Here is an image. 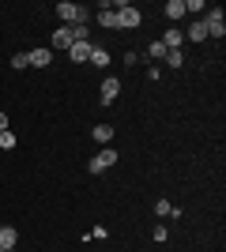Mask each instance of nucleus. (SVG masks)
Wrapping results in <instances>:
<instances>
[{"mask_svg":"<svg viewBox=\"0 0 226 252\" xmlns=\"http://www.w3.org/2000/svg\"><path fill=\"white\" fill-rule=\"evenodd\" d=\"M204 27H207V38H211V42H223V38H226L223 8H207V11H204Z\"/></svg>","mask_w":226,"mask_h":252,"instance_id":"nucleus-3","label":"nucleus"},{"mask_svg":"<svg viewBox=\"0 0 226 252\" xmlns=\"http://www.w3.org/2000/svg\"><path fill=\"white\" fill-rule=\"evenodd\" d=\"M27 61H31V68H49V64H53V49H49V45H38V49L27 53Z\"/></svg>","mask_w":226,"mask_h":252,"instance_id":"nucleus-7","label":"nucleus"},{"mask_svg":"<svg viewBox=\"0 0 226 252\" xmlns=\"http://www.w3.org/2000/svg\"><path fill=\"white\" fill-rule=\"evenodd\" d=\"M159 42L166 45V49H181V45H185V31H181V27H170V31L162 34Z\"/></svg>","mask_w":226,"mask_h":252,"instance_id":"nucleus-10","label":"nucleus"},{"mask_svg":"<svg viewBox=\"0 0 226 252\" xmlns=\"http://www.w3.org/2000/svg\"><path fill=\"white\" fill-rule=\"evenodd\" d=\"M68 31H72V42H91V23H75Z\"/></svg>","mask_w":226,"mask_h":252,"instance_id":"nucleus-17","label":"nucleus"},{"mask_svg":"<svg viewBox=\"0 0 226 252\" xmlns=\"http://www.w3.org/2000/svg\"><path fill=\"white\" fill-rule=\"evenodd\" d=\"M166 237H170V230H166V226H155V241L162 245V241H166Z\"/></svg>","mask_w":226,"mask_h":252,"instance_id":"nucleus-24","label":"nucleus"},{"mask_svg":"<svg viewBox=\"0 0 226 252\" xmlns=\"http://www.w3.org/2000/svg\"><path fill=\"white\" fill-rule=\"evenodd\" d=\"M11 68H15V72H23V68H31V61H27V53H15V57H11Z\"/></svg>","mask_w":226,"mask_h":252,"instance_id":"nucleus-20","label":"nucleus"},{"mask_svg":"<svg viewBox=\"0 0 226 252\" xmlns=\"http://www.w3.org/2000/svg\"><path fill=\"white\" fill-rule=\"evenodd\" d=\"M117 94H121V79H117V75H106L102 87H98V102H102V105H113V102H117Z\"/></svg>","mask_w":226,"mask_h":252,"instance_id":"nucleus-5","label":"nucleus"},{"mask_svg":"<svg viewBox=\"0 0 226 252\" xmlns=\"http://www.w3.org/2000/svg\"><path fill=\"white\" fill-rule=\"evenodd\" d=\"M57 19H61V27H75V23H91L87 19V8L83 4H68V0H61V4H57Z\"/></svg>","mask_w":226,"mask_h":252,"instance_id":"nucleus-1","label":"nucleus"},{"mask_svg":"<svg viewBox=\"0 0 226 252\" xmlns=\"http://www.w3.org/2000/svg\"><path fill=\"white\" fill-rule=\"evenodd\" d=\"M91 49H95L91 42H72V49H68V61H72V64H87V61H91Z\"/></svg>","mask_w":226,"mask_h":252,"instance_id":"nucleus-8","label":"nucleus"},{"mask_svg":"<svg viewBox=\"0 0 226 252\" xmlns=\"http://www.w3.org/2000/svg\"><path fill=\"white\" fill-rule=\"evenodd\" d=\"M49 49H61V53H68V49H72V31H68V27H57V31L53 34H49Z\"/></svg>","mask_w":226,"mask_h":252,"instance_id":"nucleus-6","label":"nucleus"},{"mask_svg":"<svg viewBox=\"0 0 226 252\" xmlns=\"http://www.w3.org/2000/svg\"><path fill=\"white\" fill-rule=\"evenodd\" d=\"M0 132H8V113H0Z\"/></svg>","mask_w":226,"mask_h":252,"instance_id":"nucleus-25","label":"nucleus"},{"mask_svg":"<svg viewBox=\"0 0 226 252\" xmlns=\"http://www.w3.org/2000/svg\"><path fill=\"white\" fill-rule=\"evenodd\" d=\"M91 64H95V68H109V49L95 45V49H91Z\"/></svg>","mask_w":226,"mask_h":252,"instance_id":"nucleus-16","label":"nucleus"},{"mask_svg":"<svg viewBox=\"0 0 226 252\" xmlns=\"http://www.w3.org/2000/svg\"><path fill=\"white\" fill-rule=\"evenodd\" d=\"M189 11H207V4L204 0H185V15H189Z\"/></svg>","mask_w":226,"mask_h":252,"instance_id":"nucleus-21","label":"nucleus"},{"mask_svg":"<svg viewBox=\"0 0 226 252\" xmlns=\"http://www.w3.org/2000/svg\"><path fill=\"white\" fill-rule=\"evenodd\" d=\"M109 166H117V151H113V147H102L91 162H87V169H91V173H106Z\"/></svg>","mask_w":226,"mask_h":252,"instance_id":"nucleus-4","label":"nucleus"},{"mask_svg":"<svg viewBox=\"0 0 226 252\" xmlns=\"http://www.w3.org/2000/svg\"><path fill=\"white\" fill-rule=\"evenodd\" d=\"M19 245V230L15 226H0V252H11Z\"/></svg>","mask_w":226,"mask_h":252,"instance_id":"nucleus-9","label":"nucleus"},{"mask_svg":"<svg viewBox=\"0 0 226 252\" xmlns=\"http://www.w3.org/2000/svg\"><path fill=\"white\" fill-rule=\"evenodd\" d=\"M155 215H159V219H181V211L173 207L170 200H162V196L155 200Z\"/></svg>","mask_w":226,"mask_h":252,"instance_id":"nucleus-13","label":"nucleus"},{"mask_svg":"<svg viewBox=\"0 0 226 252\" xmlns=\"http://www.w3.org/2000/svg\"><path fill=\"white\" fill-rule=\"evenodd\" d=\"M0 147H4V151L15 147V132H0Z\"/></svg>","mask_w":226,"mask_h":252,"instance_id":"nucleus-22","label":"nucleus"},{"mask_svg":"<svg viewBox=\"0 0 226 252\" xmlns=\"http://www.w3.org/2000/svg\"><path fill=\"white\" fill-rule=\"evenodd\" d=\"M185 42H207V27H204V19L189 23V34H185Z\"/></svg>","mask_w":226,"mask_h":252,"instance_id":"nucleus-14","label":"nucleus"},{"mask_svg":"<svg viewBox=\"0 0 226 252\" xmlns=\"http://www.w3.org/2000/svg\"><path fill=\"white\" fill-rule=\"evenodd\" d=\"M91 136H95V143L109 147V139H113V125H95V128H91Z\"/></svg>","mask_w":226,"mask_h":252,"instance_id":"nucleus-15","label":"nucleus"},{"mask_svg":"<svg viewBox=\"0 0 226 252\" xmlns=\"http://www.w3.org/2000/svg\"><path fill=\"white\" fill-rule=\"evenodd\" d=\"M162 11H166V19L177 27V23L185 19V0H166V8H162Z\"/></svg>","mask_w":226,"mask_h":252,"instance_id":"nucleus-12","label":"nucleus"},{"mask_svg":"<svg viewBox=\"0 0 226 252\" xmlns=\"http://www.w3.org/2000/svg\"><path fill=\"white\" fill-rule=\"evenodd\" d=\"M147 57H155V61H162V57H166V45H162L159 38H155V42L147 45Z\"/></svg>","mask_w":226,"mask_h":252,"instance_id":"nucleus-19","label":"nucleus"},{"mask_svg":"<svg viewBox=\"0 0 226 252\" xmlns=\"http://www.w3.org/2000/svg\"><path fill=\"white\" fill-rule=\"evenodd\" d=\"M91 237H98V241H106V237H109V230H106V226H95V230H91Z\"/></svg>","mask_w":226,"mask_h":252,"instance_id":"nucleus-23","label":"nucleus"},{"mask_svg":"<svg viewBox=\"0 0 226 252\" xmlns=\"http://www.w3.org/2000/svg\"><path fill=\"white\" fill-rule=\"evenodd\" d=\"M113 11H117V31L125 27V31H136L143 23V11L136 8V4H113Z\"/></svg>","mask_w":226,"mask_h":252,"instance_id":"nucleus-2","label":"nucleus"},{"mask_svg":"<svg viewBox=\"0 0 226 252\" xmlns=\"http://www.w3.org/2000/svg\"><path fill=\"white\" fill-rule=\"evenodd\" d=\"M98 27H106V31H117V11H113V4H102V11H98Z\"/></svg>","mask_w":226,"mask_h":252,"instance_id":"nucleus-11","label":"nucleus"},{"mask_svg":"<svg viewBox=\"0 0 226 252\" xmlns=\"http://www.w3.org/2000/svg\"><path fill=\"white\" fill-rule=\"evenodd\" d=\"M162 61L170 64V68H181V64H185V57H181V49H166V57H162Z\"/></svg>","mask_w":226,"mask_h":252,"instance_id":"nucleus-18","label":"nucleus"}]
</instances>
